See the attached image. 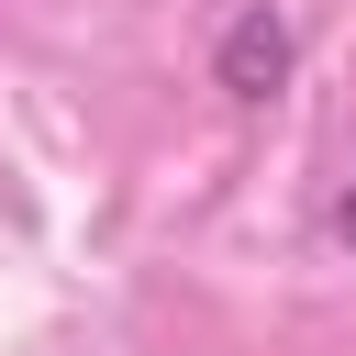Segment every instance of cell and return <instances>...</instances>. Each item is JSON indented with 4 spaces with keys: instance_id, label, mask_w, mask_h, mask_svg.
<instances>
[{
    "instance_id": "2",
    "label": "cell",
    "mask_w": 356,
    "mask_h": 356,
    "mask_svg": "<svg viewBox=\"0 0 356 356\" xmlns=\"http://www.w3.org/2000/svg\"><path fill=\"white\" fill-rule=\"evenodd\" d=\"M334 245H345V256H356V178H345V189H334Z\"/></svg>"
},
{
    "instance_id": "1",
    "label": "cell",
    "mask_w": 356,
    "mask_h": 356,
    "mask_svg": "<svg viewBox=\"0 0 356 356\" xmlns=\"http://www.w3.org/2000/svg\"><path fill=\"white\" fill-rule=\"evenodd\" d=\"M289 67H300V44H289V22H278L267 0H256V11H234V22H222V44H211V89H222V100H245V111H256V100H278V89H289Z\"/></svg>"
}]
</instances>
